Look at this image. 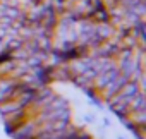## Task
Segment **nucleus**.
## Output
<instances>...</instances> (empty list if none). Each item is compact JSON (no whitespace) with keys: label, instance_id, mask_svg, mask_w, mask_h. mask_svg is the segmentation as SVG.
<instances>
[{"label":"nucleus","instance_id":"f257e3e1","mask_svg":"<svg viewBox=\"0 0 146 139\" xmlns=\"http://www.w3.org/2000/svg\"><path fill=\"white\" fill-rule=\"evenodd\" d=\"M86 122H95V115H84Z\"/></svg>","mask_w":146,"mask_h":139}]
</instances>
